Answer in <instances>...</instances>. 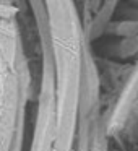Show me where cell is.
<instances>
[{
    "label": "cell",
    "mask_w": 138,
    "mask_h": 151,
    "mask_svg": "<svg viewBox=\"0 0 138 151\" xmlns=\"http://www.w3.org/2000/svg\"><path fill=\"white\" fill-rule=\"evenodd\" d=\"M21 83L15 65L0 59V151L10 150L20 106Z\"/></svg>",
    "instance_id": "cell-1"
},
{
    "label": "cell",
    "mask_w": 138,
    "mask_h": 151,
    "mask_svg": "<svg viewBox=\"0 0 138 151\" xmlns=\"http://www.w3.org/2000/svg\"><path fill=\"white\" fill-rule=\"evenodd\" d=\"M57 133V119H55V96H54L52 80L44 78L42 96H41V109L37 119L36 137H34L31 151H54Z\"/></svg>",
    "instance_id": "cell-2"
},
{
    "label": "cell",
    "mask_w": 138,
    "mask_h": 151,
    "mask_svg": "<svg viewBox=\"0 0 138 151\" xmlns=\"http://www.w3.org/2000/svg\"><path fill=\"white\" fill-rule=\"evenodd\" d=\"M0 59L8 65H15L17 59V33L5 18H0Z\"/></svg>",
    "instance_id": "cell-3"
}]
</instances>
